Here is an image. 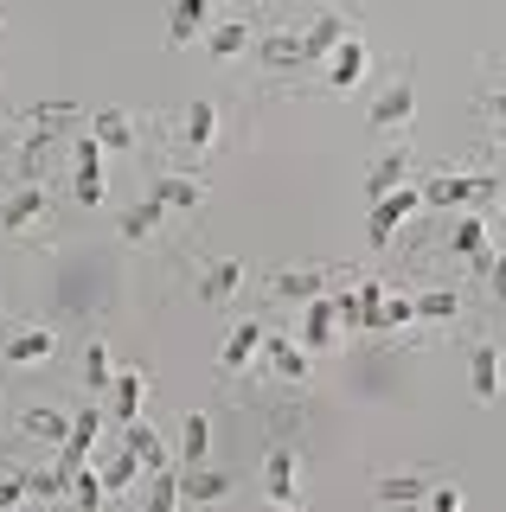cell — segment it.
Listing matches in <instances>:
<instances>
[{"instance_id":"obj_1","label":"cell","mask_w":506,"mask_h":512,"mask_svg":"<svg viewBox=\"0 0 506 512\" xmlns=\"http://www.w3.org/2000/svg\"><path fill=\"white\" fill-rule=\"evenodd\" d=\"M154 135H161L173 173H193L205 154L225 148V109H218V103H186L180 116H161V122H154Z\"/></svg>"},{"instance_id":"obj_2","label":"cell","mask_w":506,"mask_h":512,"mask_svg":"<svg viewBox=\"0 0 506 512\" xmlns=\"http://www.w3.org/2000/svg\"><path fill=\"white\" fill-rule=\"evenodd\" d=\"M423 212H500L506 205V173H455V167H430L423 173Z\"/></svg>"},{"instance_id":"obj_3","label":"cell","mask_w":506,"mask_h":512,"mask_svg":"<svg viewBox=\"0 0 506 512\" xmlns=\"http://www.w3.org/2000/svg\"><path fill=\"white\" fill-rule=\"evenodd\" d=\"M410 122H417V58H404L398 71L378 77L372 109H366V128L372 135H391V141H410Z\"/></svg>"},{"instance_id":"obj_4","label":"cell","mask_w":506,"mask_h":512,"mask_svg":"<svg viewBox=\"0 0 506 512\" xmlns=\"http://www.w3.org/2000/svg\"><path fill=\"white\" fill-rule=\"evenodd\" d=\"M346 282H353V269H346V263H289V269H270V276H263V295H270L276 308L302 314L308 301L340 295Z\"/></svg>"},{"instance_id":"obj_5","label":"cell","mask_w":506,"mask_h":512,"mask_svg":"<svg viewBox=\"0 0 506 512\" xmlns=\"http://www.w3.org/2000/svg\"><path fill=\"white\" fill-rule=\"evenodd\" d=\"M257 71L270 77V90H302L308 77H314V64H308V52H302V26H270L257 39Z\"/></svg>"},{"instance_id":"obj_6","label":"cell","mask_w":506,"mask_h":512,"mask_svg":"<svg viewBox=\"0 0 506 512\" xmlns=\"http://www.w3.org/2000/svg\"><path fill=\"white\" fill-rule=\"evenodd\" d=\"M52 186H7V199H0V231L13 237V244H45L52 237Z\"/></svg>"},{"instance_id":"obj_7","label":"cell","mask_w":506,"mask_h":512,"mask_svg":"<svg viewBox=\"0 0 506 512\" xmlns=\"http://www.w3.org/2000/svg\"><path fill=\"white\" fill-rule=\"evenodd\" d=\"M52 359H58V327L20 320V314L0 320V365H7V372H39V365H52Z\"/></svg>"},{"instance_id":"obj_8","label":"cell","mask_w":506,"mask_h":512,"mask_svg":"<svg viewBox=\"0 0 506 512\" xmlns=\"http://www.w3.org/2000/svg\"><path fill=\"white\" fill-rule=\"evenodd\" d=\"M257 372L276 384V391H295L302 397L308 384H314V352L295 340V333H282V327H270V340H263V359H257Z\"/></svg>"},{"instance_id":"obj_9","label":"cell","mask_w":506,"mask_h":512,"mask_svg":"<svg viewBox=\"0 0 506 512\" xmlns=\"http://www.w3.org/2000/svg\"><path fill=\"white\" fill-rule=\"evenodd\" d=\"M468 391H474V404H500L506 397V346H500V333H468Z\"/></svg>"},{"instance_id":"obj_10","label":"cell","mask_w":506,"mask_h":512,"mask_svg":"<svg viewBox=\"0 0 506 512\" xmlns=\"http://www.w3.org/2000/svg\"><path fill=\"white\" fill-rule=\"evenodd\" d=\"M263 340H270V320H263V314L237 320V327L225 333V346H218V378H225V384H237L244 372H257V359H263Z\"/></svg>"},{"instance_id":"obj_11","label":"cell","mask_w":506,"mask_h":512,"mask_svg":"<svg viewBox=\"0 0 506 512\" xmlns=\"http://www.w3.org/2000/svg\"><path fill=\"white\" fill-rule=\"evenodd\" d=\"M244 288H250V269L237 263V256H212V263H199V276H193L199 308H237Z\"/></svg>"},{"instance_id":"obj_12","label":"cell","mask_w":506,"mask_h":512,"mask_svg":"<svg viewBox=\"0 0 506 512\" xmlns=\"http://www.w3.org/2000/svg\"><path fill=\"white\" fill-rule=\"evenodd\" d=\"M148 199L161 205L167 218H199L205 199H212V180H205V173H161V180L148 186Z\"/></svg>"},{"instance_id":"obj_13","label":"cell","mask_w":506,"mask_h":512,"mask_svg":"<svg viewBox=\"0 0 506 512\" xmlns=\"http://www.w3.org/2000/svg\"><path fill=\"white\" fill-rule=\"evenodd\" d=\"M71 199H77V205H103V199H109L103 148H97V135H90V128L71 141Z\"/></svg>"},{"instance_id":"obj_14","label":"cell","mask_w":506,"mask_h":512,"mask_svg":"<svg viewBox=\"0 0 506 512\" xmlns=\"http://www.w3.org/2000/svg\"><path fill=\"white\" fill-rule=\"evenodd\" d=\"M385 295L391 288L378 282V276H353L334 295V308H340V333H366V327H378V308H385Z\"/></svg>"},{"instance_id":"obj_15","label":"cell","mask_w":506,"mask_h":512,"mask_svg":"<svg viewBox=\"0 0 506 512\" xmlns=\"http://www.w3.org/2000/svg\"><path fill=\"white\" fill-rule=\"evenodd\" d=\"M353 32H359L353 13H334V7H327V13H308V20H302V52H308V64L321 71V64L334 58L340 45L353 39Z\"/></svg>"},{"instance_id":"obj_16","label":"cell","mask_w":506,"mask_h":512,"mask_svg":"<svg viewBox=\"0 0 506 512\" xmlns=\"http://www.w3.org/2000/svg\"><path fill=\"white\" fill-rule=\"evenodd\" d=\"M474 116H481V135H487V148H494V154H506V64H500V58L487 64L481 90H474Z\"/></svg>"},{"instance_id":"obj_17","label":"cell","mask_w":506,"mask_h":512,"mask_svg":"<svg viewBox=\"0 0 506 512\" xmlns=\"http://www.w3.org/2000/svg\"><path fill=\"white\" fill-rule=\"evenodd\" d=\"M295 493H302V448H295V442H270V455H263V500H270V506H295Z\"/></svg>"},{"instance_id":"obj_18","label":"cell","mask_w":506,"mask_h":512,"mask_svg":"<svg viewBox=\"0 0 506 512\" xmlns=\"http://www.w3.org/2000/svg\"><path fill=\"white\" fill-rule=\"evenodd\" d=\"M417 212H423V192H417V186H404V192H391V199H378L372 212H366V244H372V250H391L398 224L417 218Z\"/></svg>"},{"instance_id":"obj_19","label":"cell","mask_w":506,"mask_h":512,"mask_svg":"<svg viewBox=\"0 0 506 512\" xmlns=\"http://www.w3.org/2000/svg\"><path fill=\"white\" fill-rule=\"evenodd\" d=\"M366 77H372V45H366V32H353V39L321 64V90H359Z\"/></svg>"},{"instance_id":"obj_20","label":"cell","mask_w":506,"mask_h":512,"mask_svg":"<svg viewBox=\"0 0 506 512\" xmlns=\"http://www.w3.org/2000/svg\"><path fill=\"white\" fill-rule=\"evenodd\" d=\"M71 423H77V410H65V404H26V410H13V429H20L26 442H52V448L71 442Z\"/></svg>"},{"instance_id":"obj_21","label":"cell","mask_w":506,"mask_h":512,"mask_svg":"<svg viewBox=\"0 0 506 512\" xmlns=\"http://www.w3.org/2000/svg\"><path fill=\"white\" fill-rule=\"evenodd\" d=\"M410 167H417V154H410V141H391L385 154L366 167V199H391V192H404L410 186Z\"/></svg>"},{"instance_id":"obj_22","label":"cell","mask_w":506,"mask_h":512,"mask_svg":"<svg viewBox=\"0 0 506 512\" xmlns=\"http://www.w3.org/2000/svg\"><path fill=\"white\" fill-rule=\"evenodd\" d=\"M257 39H263V32L250 26V20H212V32H205V52H212V64H237V58L257 52Z\"/></svg>"},{"instance_id":"obj_23","label":"cell","mask_w":506,"mask_h":512,"mask_svg":"<svg viewBox=\"0 0 506 512\" xmlns=\"http://www.w3.org/2000/svg\"><path fill=\"white\" fill-rule=\"evenodd\" d=\"M295 340H302L308 352H327V346L340 340V308H334V295L308 301V308H302V327H295Z\"/></svg>"},{"instance_id":"obj_24","label":"cell","mask_w":506,"mask_h":512,"mask_svg":"<svg viewBox=\"0 0 506 512\" xmlns=\"http://www.w3.org/2000/svg\"><path fill=\"white\" fill-rule=\"evenodd\" d=\"M430 487H436V474H378L372 480V500L378 506H423V500H430Z\"/></svg>"},{"instance_id":"obj_25","label":"cell","mask_w":506,"mask_h":512,"mask_svg":"<svg viewBox=\"0 0 506 512\" xmlns=\"http://www.w3.org/2000/svg\"><path fill=\"white\" fill-rule=\"evenodd\" d=\"M90 135H97V148H103V154H135L141 128H135L129 109H97V116H90Z\"/></svg>"},{"instance_id":"obj_26","label":"cell","mask_w":506,"mask_h":512,"mask_svg":"<svg viewBox=\"0 0 506 512\" xmlns=\"http://www.w3.org/2000/svg\"><path fill=\"white\" fill-rule=\"evenodd\" d=\"M148 372H141V365H129V372H116V391H109V416H116L122 429L129 423H141V404H148Z\"/></svg>"},{"instance_id":"obj_27","label":"cell","mask_w":506,"mask_h":512,"mask_svg":"<svg viewBox=\"0 0 506 512\" xmlns=\"http://www.w3.org/2000/svg\"><path fill=\"white\" fill-rule=\"evenodd\" d=\"M97 429H103V410H77V423H71V442L58 448V468H65V474L90 468V448H97Z\"/></svg>"},{"instance_id":"obj_28","label":"cell","mask_w":506,"mask_h":512,"mask_svg":"<svg viewBox=\"0 0 506 512\" xmlns=\"http://www.w3.org/2000/svg\"><path fill=\"white\" fill-rule=\"evenodd\" d=\"M122 448H129V455H135L148 474H161V468H180V455H167V442L154 436V423H129V429H122Z\"/></svg>"},{"instance_id":"obj_29","label":"cell","mask_w":506,"mask_h":512,"mask_svg":"<svg viewBox=\"0 0 506 512\" xmlns=\"http://www.w3.org/2000/svg\"><path fill=\"white\" fill-rule=\"evenodd\" d=\"M116 231H122V244H148V237H161V231H167V212L148 199V192H141V205H122Z\"/></svg>"},{"instance_id":"obj_30","label":"cell","mask_w":506,"mask_h":512,"mask_svg":"<svg viewBox=\"0 0 506 512\" xmlns=\"http://www.w3.org/2000/svg\"><path fill=\"white\" fill-rule=\"evenodd\" d=\"M212 461V410H186L180 423V468H205Z\"/></svg>"},{"instance_id":"obj_31","label":"cell","mask_w":506,"mask_h":512,"mask_svg":"<svg viewBox=\"0 0 506 512\" xmlns=\"http://www.w3.org/2000/svg\"><path fill=\"white\" fill-rule=\"evenodd\" d=\"M180 500H193V506L231 500V474H218V468H180Z\"/></svg>"},{"instance_id":"obj_32","label":"cell","mask_w":506,"mask_h":512,"mask_svg":"<svg viewBox=\"0 0 506 512\" xmlns=\"http://www.w3.org/2000/svg\"><path fill=\"white\" fill-rule=\"evenodd\" d=\"M462 314H468L462 288H430V295H417V320H430V327H455Z\"/></svg>"},{"instance_id":"obj_33","label":"cell","mask_w":506,"mask_h":512,"mask_svg":"<svg viewBox=\"0 0 506 512\" xmlns=\"http://www.w3.org/2000/svg\"><path fill=\"white\" fill-rule=\"evenodd\" d=\"M205 32H212V7H205V0H180V7L167 13V39H173V45L205 39Z\"/></svg>"},{"instance_id":"obj_34","label":"cell","mask_w":506,"mask_h":512,"mask_svg":"<svg viewBox=\"0 0 506 512\" xmlns=\"http://www.w3.org/2000/svg\"><path fill=\"white\" fill-rule=\"evenodd\" d=\"M84 391H90V397H109V391H116V365H109V340H90V346H84Z\"/></svg>"},{"instance_id":"obj_35","label":"cell","mask_w":506,"mask_h":512,"mask_svg":"<svg viewBox=\"0 0 506 512\" xmlns=\"http://www.w3.org/2000/svg\"><path fill=\"white\" fill-rule=\"evenodd\" d=\"M20 480H26V500H45V506L71 493V474L58 468V461H52V468H20Z\"/></svg>"},{"instance_id":"obj_36","label":"cell","mask_w":506,"mask_h":512,"mask_svg":"<svg viewBox=\"0 0 506 512\" xmlns=\"http://www.w3.org/2000/svg\"><path fill=\"white\" fill-rule=\"evenodd\" d=\"M417 327V295H385L378 308V333H410Z\"/></svg>"},{"instance_id":"obj_37","label":"cell","mask_w":506,"mask_h":512,"mask_svg":"<svg viewBox=\"0 0 506 512\" xmlns=\"http://www.w3.org/2000/svg\"><path fill=\"white\" fill-rule=\"evenodd\" d=\"M71 500L84 506V512H103V506H109V487H103V474H97V468H77V474H71Z\"/></svg>"},{"instance_id":"obj_38","label":"cell","mask_w":506,"mask_h":512,"mask_svg":"<svg viewBox=\"0 0 506 512\" xmlns=\"http://www.w3.org/2000/svg\"><path fill=\"white\" fill-rule=\"evenodd\" d=\"M135 474H141V461L129 455V448H116V455L103 461V487H109V500H116V493H129V487H135Z\"/></svg>"},{"instance_id":"obj_39","label":"cell","mask_w":506,"mask_h":512,"mask_svg":"<svg viewBox=\"0 0 506 512\" xmlns=\"http://www.w3.org/2000/svg\"><path fill=\"white\" fill-rule=\"evenodd\" d=\"M173 506H180V468L148 474V512H173Z\"/></svg>"},{"instance_id":"obj_40","label":"cell","mask_w":506,"mask_h":512,"mask_svg":"<svg viewBox=\"0 0 506 512\" xmlns=\"http://www.w3.org/2000/svg\"><path fill=\"white\" fill-rule=\"evenodd\" d=\"M481 295L494 301V308H506V237L494 244V269H487V282H481Z\"/></svg>"},{"instance_id":"obj_41","label":"cell","mask_w":506,"mask_h":512,"mask_svg":"<svg viewBox=\"0 0 506 512\" xmlns=\"http://www.w3.org/2000/svg\"><path fill=\"white\" fill-rule=\"evenodd\" d=\"M423 512H462V487H455V480H436L430 500H423Z\"/></svg>"},{"instance_id":"obj_42","label":"cell","mask_w":506,"mask_h":512,"mask_svg":"<svg viewBox=\"0 0 506 512\" xmlns=\"http://www.w3.org/2000/svg\"><path fill=\"white\" fill-rule=\"evenodd\" d=\"M20 506H26V480L13 468V474H0V512H20Z\"/></svg>"},{"instance_id":"obj_43","label":"cell","mask_w":506,"mask_h":512,"mask_svg":"<svg viewBox=\"0 0 506 512\" xmlns=\"http://www.w3.org/2000/svg\"><path fill=\"white\" fill-rule=\"evenodd\" d=\"M263 512H295V506H270V500H263Z\"/></svg>"},{"instance_id":"obj_44","label":"cell","mask_w":506,"mask_h":512,"mask_svg":"<svg viewBox=\"0 0 506 512\" xmlns=\"http://www.w3.org/2000/svg\"><path fill=\"white\" fill-rule=\"evenodd\" d=\"M391 512H423V506H391Z\"/></svg>"},{"instance_id":"obj_45","label":"cell","mask_w":506,"mask_h":512,"mask_svg":"<svg viewBox=\"0 0 506 512\" xmlns=\"http://www.w3.org/2000/svg\"><path fill=\"white\" fill-rule=\"evenodd\" d=\"M0 32H7V20H0Z\"/></svg>"}]
</instances>
